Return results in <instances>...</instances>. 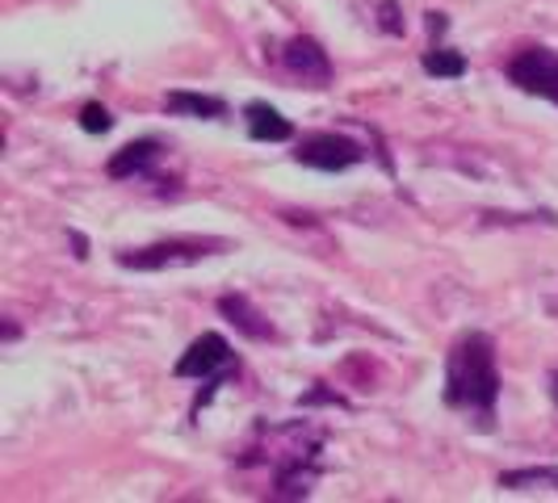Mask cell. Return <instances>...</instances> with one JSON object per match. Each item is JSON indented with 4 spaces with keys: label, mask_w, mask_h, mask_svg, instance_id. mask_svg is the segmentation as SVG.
Wrapping results in <instances>:
<instances>
[{
    "label": "cell",
    "mask_w": 558,
    "mask_h": 503,
    "mask_svg": "<svg viewBox=\"0 0 558 503\" xmlns=\"http://www.w3.org/2000/svg\"><path fill=\"white\" fill-rule=\"evenodd\" d=\"M294 160L307 168H319V172H344V168L362 164L365 147L344 135H332V131H319V135H303L299 139V151Z\"/></svg>",
    "instance_id": "277c9868"
},
{
    "label": "cell",
    "mask_w": 558,
    "mask_h": 503,
    "mask_svg": "<svg viewBox=\"0 0 558 503\" xmlns=\"http://www.w3.org/2000/svg\"><path fill=\"white\" fill-rule=\"evenodd\" d=\"M244 122H248V135L256 143H286L294 139V126H290V118H281L274 106H265V101H248L244 106Z\"/></svg>",
    "instance_id": "9c48e42d"
},
{
    "label": "cell",
    "mask_w": 558,
    "mask_h": 503,
    "mask_svg": "<svg viewBox=\"0 0 558 503\" xmlns=\"http://www.w3.org/2000/svg\"><path fill=\"white\" fill-rule=\"evenodd\" d=\"M219 315H227V319L235 323V332L248 335V340H278L274 323H269L260 310L252 307L244 294H223V298H219Z\"/></svg>",
    "instance_id": "ba28073f"
},
{
    "label": "cell",
    "mask_w": 558,
    "mask_h": 503,
    "mask_svg": "<svg viewBox=\"0 0 558 503\" xmlns=\"http://www.w3.org/2000/svg\"><path fill=\"white\" fill-rule=\"evenodd\" d=\"M504 72H508V81L517 84L521 93L558 106V51H550V47H525L521 56L508 59Z\"/></svg>",
    "instance_id": "3957f363"
},
{
    "label": "cell",
    "mask_w": 558,
    "mask_h": 503,
    "mask_svg": "<svg viewBox=\"0 0 558 503\" xmlns=\"http://www.w3.org/2000/svg\"><path fill=\"white\" fill-rule=\"evenodd\" d=\"M281 59H286V68L303 84H311V88H324V84L332 81V59H328V51H324L315 38H307V34H294V38L286 42Z\"/></svg>",
    "instance_id": "8992f818"
},
{
    "label": "cell",
    "mask_w": 558,
    "mask_h": 503,
    "mask_svg": "<svg viewBox=\"0 0 558 503\" xmlns=\"http://www.w3.org/2000/svg\"><path fill=\"white\" fill-rule=\"evenodd\" d=\"M165 110L177 113V118H223L227 101L223 97H210V93H185V88H177V93L165 97Z\"/></svg>",
    "instance_id": "30bf717a"
},
{
    "label": "cell",
    "mask_w": 558,
    "mask_h": 503,
    "mask_svg": "<svg viewBox=\"0 0 558 503\" xmlns=\"http://www.w3.org/2000/svg\"><path fill=\"white\" fill-rule=\"evenodd\" d=\"M235 365V353H231V344H227V335L219 332H202L181 353V361L172 365V373L177 378H223V369H231Z\"/></svg>",
    "instance_id": "5b68a950"
},
{
    "label": "cell",
    "mask_w": 558,
    "mask_h": 503,
    "mask_svg": "<svg viewBox=\"0 0 558 503\" xmlns=\"http://www.w3.org/2000/svg\"><path fill=\"white\" fill-rule=\"evenodd\" d=\"M223 248H231L227 240H160L147 248H122L113 260L122 269H135V273H165V269H185V265H197L206 256H219Z\"/></svg>",
    "instance_id": "7a4b0ae2"
},
{
    "label": "cell",
    "mask_w": 558,
    "mask_h": 503,
    "mask_svg": "<svg viewBox=\"0 0 558 503\" xmlns=\"http://www.w3.org/2000/svg\"><path fill=\"white\" fill-rule=\"evenodd\" d=\"M446 403L453 412L478 419V428H492L500 403V369L496 344L487 332H466L446 357Z\"/></svg>",
    "instance_id": "6da1fadb"
},
{
    "label": "cell",
    "mask_w": 558,
    "mask_h": 503,
    "mask_svg": "<svg viewBox=\"0 0 558 503\" xmlns=\"http://www.w3.org/2000/svg\"><path fill=\"white\" fill-rule=\"evenodd\" d=\"M550 398L558 403V373H550Z\"/></svg>",
    "instance_id": "2e32d148"
},
{
    "label": "cell",
    "mask_w": 558,
    "mask_h": 503,
    "mask_svg": "<svg viewBox=\"0 0 558 503\" xmlns=\"http://www.w3.org/2000/svg\"><path fill=\"white\" fill-rule=\"evenodd\" d=\"M504 491H533V487H550L558 491V466H525V470H504Z\"/></svg>",
    "instance_id": "8fae6325"
},
{
    "label": "cell",
    "mask_w": 558,
    "mask_h": 503,
    "mask_svg": "<svg viewBox=\"0 0 558 503\" xmlns=\"http://www.w3.org/2000/svg\"><path fill=\"white\" fill-rule=\"evenodd\" d=\"M424 72L437 76V81H462L466 76V59L458 51H449V47H433V51H424Z\"/></svg>",
    "instance_id": "7c38bea8"
},
{
    "label": "cell",
    "mask_w": 558,
    "mask_h": 503,
    "mask_svg": "<svg viewBox=\"0 0 558 503\" xmlns=\"http://www.w3.org/2000/svg\"><path fill=\"white\" fill-rule=\"evenodd\" d=\"M378 26L387 29V34H395V38L403 34V17H399V0H383V4H378Z\"/></svg>",
    "instance_id": "5bb4252c"
},
{
    "label": "cell",
    "mask_w": 558,
    "mask_h": 503,
    "mask_svg": "<svg viewBox=\"0 0 558 503\" xmlns=\"http://www.w3.org/2000/svg\"><path fill=\"white\" fill-rule=\"evenodd\" d=\"M156 160H160V143L135 139V143H126V147L113 151L110 164H106V176H110V181H131V176H143Z\"/></svg>",
    "instance_id": "52a82bcc"
},
{
    "label": "cell",
    "mask_w": 558,
    "mask_h": 503,
    "mask_svg": "<svg viewBox=\"0 0 558 503\" xmlns=\"http://www.w3.org/2000/svg\"><path fill=\"white\" fill-rule=\"evenodd\" d=\"M113 126V118H110V110L106 106H97V101H88L81 110V131H88V135H106Z\"/></svg>",
    "instance_id": "4fadbf2b"
},
{
    "label": "cell",
    "mask_w": 558,
    "mask_h": 503,
    "mask_svg": "<svg viewBox=\"0 0 558 503\" xmlns=\"http://www.w3.org/2000/svg\"><path fill=\"white\" fill-rule=\"evenodd\" d=\"M68 240H72V248H76V260H84V256H88V244H84V235H81V231H72Z\"/></svg>",
    "instance_id": "9a60e30c"
}]
</instances>
